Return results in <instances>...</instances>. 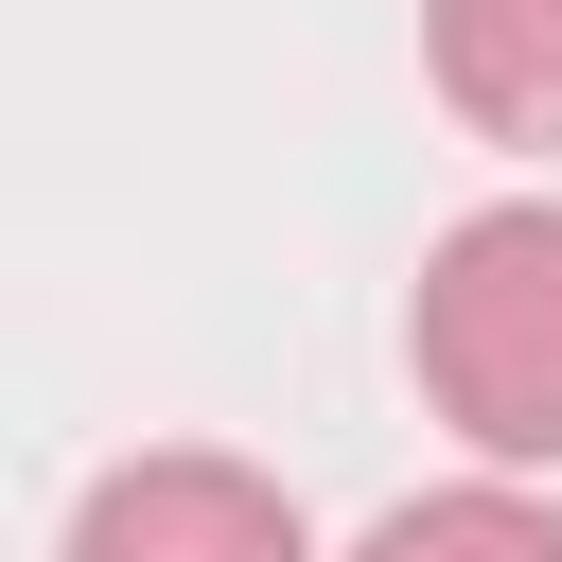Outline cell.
I'll use <instances>...</instances> for the list:
<instances>
[{
	"mask_svg": "<svg viewBox=\"0 0 562 562\" xmlns=\"http://www.w3.org/2000/svg\"><path fill=\"white\" fill-rule=\"evenodd\" d=\"M404 369L474 474H562V193H492L404 281Z\"/></svg>",
	"mask_w": 562,
	"mask_h": 562,
	"instance_id": "6da1fadb",
	"label": "cell"
},
{
	"mask_svg": "<svg viewBox=\"0 0 562 562\" xmlns=\"http://www.w3.org/2000/svg\"><path fill=\"white\" fill-rule=\"evenodd\" d=\"M53 562H316L299 492L263 457H211V439H158V457H105L53 527Z\"/></svg>",
	"mask_w": 562,
	"mask_h": 562,
	"instance_id": "7a4b0ae2",
	"label": "cell"
},
{
	"mask_svg": "<svg viewBox=\"0 0 562 562\" xmlns=\"http://www.w3.org/2000/svg\"><path fill=\"white\" fill-rule=\"evenodd\" d=\"M422 70L492 158L562 176V0H422Z\"/></svg>",
	"mask_w": 562,
	"mask_h": 562,
	"instance_id": "3957f363",
	"label": "cell"
},
{
	"mask_svg": "<svg viewBox=\"0 0 562 562\" xmlns=\"http://www.w3.org/2000/svg\"><path fill=\"white\" fill-rule=\"evenodd\" d=\"M351 562H562V509H544L527 474H457V492L369 509V544H351Z\"/></svg>",
	"mask_w": 562,
	"mask_h": 562,
	"instance_id": "277c9868",
	"label": "cell"
}]
</instances>
